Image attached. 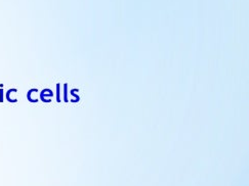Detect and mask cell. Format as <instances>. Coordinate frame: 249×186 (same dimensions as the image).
Here are the masks:
<instances>
[{
	"label": "cell",
	"mask_w": 249,
	"mask_h": 186,
	"mask_svg": "<svg viewBox=\"0 0 249 186\" xmlns=\"http://www.w3.org/2000/svg\"><path fill=\"white\" fill-rule=\"evenodd\" d=\"M56 101L60 102V84L56 85Z\"/></svg>",
	"instance_id": "cell-3"
},
{
	"label": "cell",
	"mask_w": 249,
	"mask_h": 186,
	"mask_svg": "<svg viewBox=\"0 0 249 186\" xmlns=\"http://www.w3.org/2000/svg\"><path fill=\"white\" fill-rule=\"evenodd\" d=\"M64 99H65V101H68V99H67V84H65L64 86Z\"/></svg>",
	"instance_id": "cell-4"
},
{
	"label": "cell",
	"mask_w": 249,
	"mask_h": 186,
	"mask_svg": "<svg viewBox=\"0 0 249 186\" xmlns=\"http://www.w3.org/2000/svg\"><path fill=\"white\" fill-rule=\"evenodd\" d=\"M17 92H18V90L15 89V88H13V89H8L7 92L5 93V99H6V101H9V102H17V101H18L17 99H12V95H13L14 93H17Z\"/></svg>",
	"instance_id": "cell-1"
},
{
	"label": "cell",
	"mask_w": 249,
	"mask_h": 186,
	"mask_svg": "<svg viewBox=\"0 0 249 186\" xmlns=\"http://www.w3.org/2000/svg\"><path fill=\"white\" fill-rule=\"evenodd\" d=\"M3 100H4L3 87H0V102H3Z\"/></svg>",
	"instance_id": "cell-2"
}]
</instances>
